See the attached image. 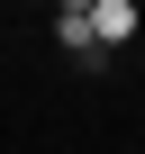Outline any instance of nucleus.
<instances>
[{"instance_id": "nucleus-1", "label": "nucleus", "mask_w": 145, "mask_h": 154, "mask_svg": "<svg viewBox=\"0 0 145 154\" xmlns=\"http://www.w3.org/2000/svg\"><path fill=\"white\" fill-rule=\"evenodd\" d=\"M136 36V9H127V0H91V45L109 54V45H127Z\"/></svg>"}, {"instance_id": "nucleus-2", "label": "nucleus", "mask_w": 145, "mask_h": 154, "mask_svg": "<svg viewBox=\"0 0 145 154\" xmlns=\"http://www.w3.org/2000/svg\"><path fill=\"white\" fill-rule=\"evenodd\" d=\"M54 45L82 54V63H100V45H91V9H82V0H72V9H54Z\"/></svg>"}]
</instances>
